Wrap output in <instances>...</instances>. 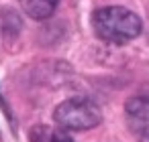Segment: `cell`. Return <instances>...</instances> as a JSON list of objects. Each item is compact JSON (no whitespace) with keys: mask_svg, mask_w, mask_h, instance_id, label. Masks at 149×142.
Returning a JSON list of instances; mask_svg holds the SVG:
<instances>
[{"mask_svg":"<svg viewBox=\"0 0 149 142\" xmlns=\"http://www.w3.org/2000/svg\"><path fill=\"white\" fill-rule=\"evenodd\" d=\"M0 108H2V112H4L10 120H13V116H10V112H8V108H6V104H4V99H2V97H0Z\"/></svg>","mask_w":149,"mask_h":142,"instance_id":"obj_7","label":"cell"},{"mask_svg":"<svg viewBox=\"0 0 149 142\" xmlns=\"http://www.w3.org/2000/svg\"><path fill=\"white\" fill-rule=\"evenodd\" d=\"M29 140L31 142H74L72 136L68 132H63L61 128H51L45 124L33 126L29 132Z\"/></svg>","mask_w":149,"mask_h":142,"instance_id":"obj_4","label":"cell"},{"mask_svg":"<svg viewBox=\"0 0 149 142\" xmlns=\"http://www.w3.org/2000/svg\"><path fill=\"white\" fill-rule=\"evenodd\" d=\"M127 118H149V95H135L125 106Z\"/></svg>","mask_w":149,"mask_h":142,"instance_id":"obj_5","label":"cell"},{"mask_svg":"<svg viewBox=\"0 0 149 142\" xmlns=\"http://www.w3.org/2000/svg\"><path fill=\"white\" fill-rule=\"evenodd\" d=\"M92 27H94V33L98 35V39L112 43V45H123L141 35L143 23L129 8L104 6L92 14Z\"/></svg>","mask_w":149,"mask_h":142,"instance_id":"obj_1","label":"cell"},{"mask_svg":"<svg viewBox=\"0 0 149 142\" xmlns=\"http://www.w3.org/2000/svg\"><path fill=\"white\" fill-rule=\"evenodd\" d=\"M139 142H149V118H127Z\"/></svg>","mask_w":149,"mask_h":142,"instance_id":"obj_6","label":"cell"},{"mask_svg":"<svg viewBox=\"0 0 149 142\" xmlns=\"http://www.w3.org/2000/svg\"><path fill=\"white\" fill-rule=\"evenodd\" d=\"M19 4L25 10V14H29L31 19L45 21L55 12L59 0H19Z\"/></svg>","mask_w":149,"mask_h":142,"instance_id":"obj_3","label":"cell"},{"mask_svg":"<svg viewBox=\"0 0 149 142\" xmlns=\"http://www.w3.org/2000/svg\"><path fill=\"white\" fill-rule=\"evenodd\" d=\"M53 120L61 130H90L102 122V112L92 99L72 97L55 108Z\"/></svg>","mask_w":149,"mask_h":142,"instance_id":"obj_2","label":"cell"}]
</instances>
